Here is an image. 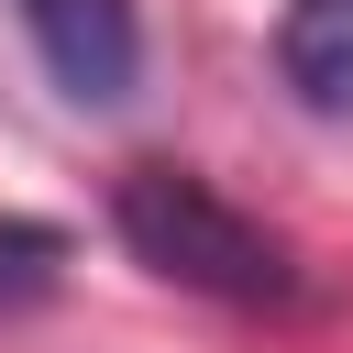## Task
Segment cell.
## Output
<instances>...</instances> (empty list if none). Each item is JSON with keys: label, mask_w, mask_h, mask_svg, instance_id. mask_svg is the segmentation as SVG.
Returning a JSON list of instances; mask_svg holds the SVG:
<instances>
[{"label": "cell", "mask_w": 353, "mask_h": 353, "mask_svg": "<svg viewBox=\"0 0 353 353\" xmlns=\"http://www.w3.org/2000/svg\"><path fill=\"white\" fill-rule=\"evenodd\" d=\"M110 232L143 276H165L188 298H221V309H287L298 298V254L254 210H232L199 165H121Z\"/></svg>", "instance_id": "6da1fadb"}, {"label": "cell", "mask_w": 353, "mask_h": 353, "mask_svg": "<svg viewBox=\"0 0 353 353\" xmlns=\"http://www.w3.org/2000/svg\"><path fill=\"white\" fill-rule=\"evenodd\" d=\"M44 77L77 99V110H121L143 88V11L132 0H11Z\"/></svg>", "instance_id": "7a4b0ae2"}, {"label": "cell", "mask_w": 353, "mask_h": 353, "mask_svg": "<svg viewBox=\"0 0 353 353\" xmlns=\"http://www.w3.org/2000/svg\"><path fill=\"white\" fill-rule=\"evenodd\" d=\"M276 66L309 110H353V0H287Z\"/></svg>", "instance_id": "3957f363"}, {"label": "cell", "mask_w": 353, "mask_h": 353, "mask_svg": "<svg viewBox=\"0 0 353 353\" xmlns=\"http://www.w3.org/2000/svg\"><path fill=\"white\" fill-rule=\"evenodd\" d=\"M55 276H66V232H55V221H22V210H0V309H33V298H55Z\"/></svg>", "instance_id": "277c9868"}]
</instances>
